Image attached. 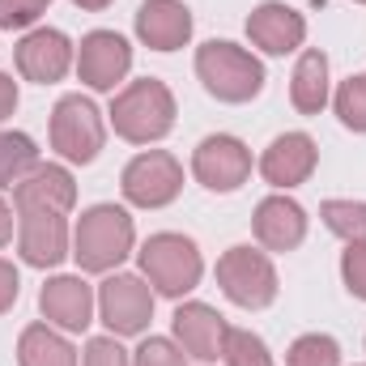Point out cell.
Here are the masks:
<instances>
[{
  "label": "cell",
  "mask_w": 366,
  "mask_h": 366,
  "mask_svg": "<svg viewBox=\"0 0 366 366\" xmlns=\"http://www.w3.org/2000/svg\"><path fill=\"white\" fill-rule=\"evenodd\" d=\"M132 217L119 204H94L81 213L77 234H73V260L81 273H111L132 256Z\"/></svg>",
  "instance_id": "cell-1"
},
{
  "label": "cell",
  "mask_w": 366,
  "mask_h": 366,
  "mask_svg": "<svg viewBox=\"0 0 366 366\" xmlns=\"http://www.w3.org/2000/svg\"><path fill=\"white\" fill-rule=\"evenodd\" d=\"M111 124L124 141L132 145H149V141H162L171 128H175V98L171 90L158 81V77H141L132 81L128 90L115 94L111 102Z\"/></svg>",
  "instance_id": "cell-2"
},
{
  "label": "cell",
  "mask_w": 366,
  "mask_h": 366,
  "mask_svg": "<svg viewBox=\"0 0 366 366\" xmlns=\"http://www.w3.org/2000/svg\"><path fill=\"white\" fill-rule=\"evenodd\" d=\"M196 77L217 102H252L264 90V64L226 39H213L196 51Z\"/></svg>",
  "instance_id": "cell-3"
},
{
  "label": "cell",
  "mask_w": 366,
  "mask_h": 366,
  "mask_svg": "<svg viewBox=\"0 0 366 366\" xmlns=\"http://www.w3.org/2000/svg\"><path fill=\"white\" fill-rule=\"evenodd\" d=\"M137 260H141V273L149 277V285L167 298H183L187 290L200 285V273H204L196 243L187 234H175V230L149 234L145 247L137 252Z\"/></svg>",
  "instance_id": "cell-4"
},
{
  "label": "cell",
  "mask_w": 366,
  "mask_h": 366,
  "mask_svg": "<svg viewBox=\"0 0 366 366\" xmlns=\"http://www.w3.org/2000/svg\"><path fill=\"white\" fill-rule=\"evenodd\" d=\"M102 137H107V128H102V115H98V107L90 98L64 94L56 102V111H51V149L64 162H81V167L94 162L98 149H102Z\"/></svg>",
  "instance_id": "cell-5"
},
{
  "label": "cell",
  "mask_w": 366,
  "mask_h": 366,
  "mask_svg": "<svg viewBox=\"0 0 366 366\" xmlns=\"http://www.w3.org/2000/svg\"><path fill=\"white\" fill-rule=\"evenodd\" d=\"M217 285L234 307L260 311L277 298V269L273 260L256 247H230L217 260Z\"/></svg>",
  "instance_id": "cell-6"
},
{
  "label": "cell",
  "mask_w": 366,
  "mask_h": 366,
  "mask_svg": "<svg viewBox=\"0 0 366 366\" xmlns=\"http://www.w3.org/2000/svg\"><path fill=\"white\" fill-rule=\"evenodd\" d=\"M124 200L137 204V209H162L179 196L183 187V167L175 154L167 149H149V154H137L128 167H124Z\"/></svg>",
  "instance_id": "cell-7"
},
{
  "label": "cell",
  "mask_w": 366,
  "mask_h": 366,
  "mask_svg": "<svg viewBox=\"0 0 366 366\" xmlns=\"http://www.w3.org/2000/svg\"><path fill=\"white\" fill-rule=\"evenodd\" d=\"M98 315L111 328V337H137L154 320V294L141 277L115 273L98 285Z\"/></svg>",
  "instance_id": "cell-8"
},
{
  "label": "cell",
  "mask_w": 366,
  "mask_h": 366,
  "mask_svg": "<svg viewBox=\"0 0 366 366\" xmlns=\"http://www.w3.org/2000/svg\"><path fill=\"white\" fill-rule=\"evenodd\" d=\"M192 175L209 192H234L252 175V154H247V145L239 137H226V132L204 137L196 145V154H192Z\"/></svg>",
  "instance_id": "cell-9"
},
{
  "label": "cell",
  "mask_w": 366,
  "mask_h": 366,
  "mask_svg": "<svg viewBox=\"0 0 366 366\" xmlns=\"http://www.w3.org/2000/svg\"><path fill=\"white\" fill-rule=\"evenodd\" d=\"M17 252L30 269H56L69 252V222L51 209H17Z\"/></svg>",
  "instance_id": "cell-10"
},
{
  "label": "cell",
  "mask_w": 366,
  "mask_h": 366,
  "mask_svg": "<svg viewBox=\"0 0 366 366\" xmlns=\"http://www.w3.org/2000/svg\"><path fill=\"white\" fill-rule=\"evenodd\" d=\"M132 69V47L115 30H90L77 47V73L90 90H115Z\"/></svg>",
  "instance_id": "cell-11"
},
{
  "label": "cell",
  "mask_w": 366,
  "mask_h": 366,
  "mask_svg": "<svg viewBox=\"0 0 366 366\" xmlns=\"http://www.w3.org/2000/svg\"><path fill=\"white\" fill-rule=\"evenodd\" d=\"M73 69V43L64 30H30L21 43H17V73L34 86H56L64 73Z\"/></svg>",
  "instance_id": "cell-12"
},
{
  "label": "cell",
  "mask_w": 366,
  "mask_h": 366,
  "mask_svg": "<svg viewBox=\"0 0 366 366\" xmlns=\"http://www.w3.org/2000/svg\"><path fill=\"white\" fill-rule=\"evenodd\" d=\"M247 34H252V43H256L260 51H269V56H290V51H298L302 39H307V17H302L298 9L281 4V0H264V4L252 9Z\"/></svg>",
  "instance_id": "cell-13"
},
{
  "label": "cell",
  "mask_w": 366,
  "mask_h": 366,
  "mask_svg": "<svg viewBox=\"0 0 366 366\" xmlns=\"http://www.w3.org/2000/svg\"><path fill=\"white\" fill-rule=\"evenodd\" d=\"M94 290L81 277H51L39 294V311L47 324L64 328V332H86L94 320Z\"/></svg>",
  "instance_id": "cell-14"
},
{
  "label": "cell",
  "mask_w": 366,
  "mask_h": 366,
  "mask_svg": "<svg viewBox=\"0 0 366 366\" xmlns=\"http://www.w3.org/2000/svg\"><path fill=\"white\" fill-rule=\"evenodd\" d=\"M171 324H175V341H179V350L187 354V358H200V362H213V358L222 354V345H226V328H230L209 302H183V307H175Z\"/></svg>",
  "instance_id": "cell-15"
},
{
  "label": "cell",
  "mask_w": 366,
  "mask_h": 366,
  "mask_svg": "<svg viewBox=\"0 0 366 366\" xmlns=\"http://www.w3.org/2000/svg\"><path fill=\"white\" fill-rule=\"evenodd\" d=\"M315 162H320L315 141H311L307 132H285V137H277L273 145L264 149L260 175L273 183V187H298V183L311 179Z\"/></svg>",
  "instance_id": "cell-16"
},
{
  "label": "cell",
  "mask_w": 366,
  "mask_h": 366,
  "mask_svg": "<svg viewBox=\"0 0 366 366\" xmlns=\"http://www.w3.org/2000/svg\"><path fill=\"white\" fill-rule=\"evenodd\" d=\"M137 34L154 51H179L192 39V13L183 0H145L137 9Z\"/></svg>",
  "instance_id": "cell-17"
},
{
  "label": "cell",
  "mask_w": 366,
  "mask_h": 366,
  "mask_svg": "<svg viewBox=\"0 0 366 366\" xmlns=\"http://www.w3.org/2000/svg\"><path fill=\"white\" fill-rule=\"evenodd\" d=\"M252 226H256V239H260L269 252H294V247L307 239V213H302V204L290 200V196H264V200L256 204Z\"/></svg>",
  "instance_id": "cell-18"
},
{
  "label": "cell",
  "mask_w": 366,
  "mask_h": 366,
  "mask_svg": "<svg viewBox=\"0 0 366 366\" xmlns=\"http://www.w3.org/2000/svg\"><path fill=\"white\" fill-rule=\"evenodd\" d=\"M17 209H51V213H69L77 204V183L64 167L56 162H39L26 179L13 187Z\"/></svg>",
  "instance_id": "cell-19"
},
{
  "label": "cell",
  "mask_w": 366,
  "mask_h": 366,
  "mask_svg": "<svg viewBox=\"0 0 366 366\" xmlns=\"http://www.w3.org/2000/svg\"><path fill=\"white\" fill-rule=\"evenodd\" d=\"M290 102L302 111V115H320L324 102H328V56L324 51H302L298 64H294V77H290Z\"/></svg>",
  "instance_id": "cell-20"
},
{
  "label": "cell",
  "mask_w": 366,
  "mask_h": 366,
  "mask_svg": "<svg viewBox=\"0 0 366 366\" xmlns=\"http://www.w3.org/2000/svg\"><path fill=\"white\" fill-rule=\"evenodd\" d=\"M17 362L21 366H77V350L51 324H30V328H21Z\"/></svg>",
  "instance_id": "cell-21"
},
{
  "label": "cell",
  "mask_w": 366,
  "mask_h": 366,
  "mask_svg": "<svg viewBox=\"0 0 366 366\" xmlns=\"http://www.w3.org/2000/svg\"><path fill=\"white\" fill-rule=\"evenodd\" d=\"M39 167V149L26 132H0V187H17Z\"/></svg>",
  "instance_id": "cell-22"
},
{
  "label": "cell",
  "mask_w": 366,
  "mask_h": 366,
  "mask_svg": "<svg viewBox=\"0 0 366 366\" xmlns=\"http://www.w3.org/2000/svg\"><path fill=\"white\" fill-rule=\"evenodd\" d=\"M320 217L332 234H341L345 243L366 239V200H324Z\"/></svg>",
  "instance_id": "cell-23"
},
{
  "label": "cell",
  "mask_w": 366,
  "mask_h": 366,
  "mask_svg": "<svg viewBox=\"0 0 366 366\" xmlns=\"http://www.w3.org/2000/svg\"><path fill=\"white\" fill-rule=\"evenodd\" d=\"M222 358H226V366H273L269 345L256 332H247V328H226Z\"/></svg>",
  "instance_id": "cell-24"
},
{
  "label": "cell",
  "mask_w": 366,
  "mask_h": 366,
  "mask_svg": "<svg viewBox=\"0 0 366 366\" xmlns=\"http://www.w3.org/2000/svg\"><path fill=\"white\" fill-rule=\"evenodd\" d=\"M341 362V345L324 332H307L290 345L285 354V366H337Z\"/></svg>",
  "instance_id": "cell-25"
},
{
  "label": "cell",
  "mask_w": 366,
  "mask_h": 366,
  "mask_svg": "<svg viewBox=\"0 0 366 366\" xmlns=\"http://www.w3.org/2000/svg\"><path fill=\"white\" fill-rule=\"evenodd\" d=\"M337 115H341L345 128L366 132V73L341 81V90H337Z\"/></svg>",
  "instance_id": "cell-26"
},
{
  "label": "cell",
  "mask_w": 366,
  "mask_h": 366,
  "mask_svg": "<svg viewBox=\"0 0 366 366\" xmlns=\"http://www.w3.org/2000/svg\"><path fill=\"white\" fill-rule=\"evenodd\" d=\"M132 366H187V354L167 337H149V341H141Z\"/></svg>",
  "instance_id": "cell-27"
},
{
  "label": "cell",
  "mask_w": 366,
  "mask_h": 366,
  "mask_svg": "<svg viewBox=\"0 0 366 366\" xmlns=\"http://www.w3.org/2000/svg\"><path fill=\"white\" fill-rule=\"evenodd\" d=\"M51 0H0V30H26L47 13Z\"/></svg>",
  "instance_id": "cell-28"
},
{
  "label": "cell",
  "mask_w": 366,
  "mask_h": 366,
  "mask_svg": "<svg viewBox=\"0 0 366 366\" xmlns=\"http://www.w3.org/2000/svg\"><path fill=\"white\" fill-rule=\"evenodd\" d=\"M341 277H345V290L366 302V239H358V243L345 247V256H341Z\"/></svg>",
  "instance_id": "cell-29"
},
{
  "label": "cell",
  "mask_w": 366,
  "mask_h": 366,
  "mask_svg": "<svg viewBox=\"0 0 366 366\" xmlns=\"http://www.w3.org/2000/svg\"><path fill=\"white\" fill-rule=\"evenodd\" d=\"M81 366H132V358L115 337H94L86 345V362Z\"/></svg>",
  "instance_id": "cell-30"
},
{
  "label": "cell",
  "mask_w": 366,
  "mask_h": 366,
  "mask_svg": "<svg viewBox=\"0 0 366 366\" xmlns=\"http://www.w3.org/2000/svg\"><path fill=\"white\" fill-rule=\"evenodd\" d=\"M17 290H21V281H17V269L9 264V260H0V315L17 302Z\"/></svg>",
  "instance_id": "cell-31"
},
{
  "label": "cell",
  "mask_w": 366,
  "mask_h": 366,
  "mask_svg": "<svg viewBox=\"0 0 366 366\" xmlns=\"http://www.w3.org/2000/svg\"><path fill=\"white\" fill-rule=\"evenodd\" d=\"M17 111V81L9 73H0V124Z\"/></svg>",
  "instance_id": "cell-32"
},
{
  "label": "cell",
  "mask_w": 366,
  "mask_h": 366,
  "mask_svg": "<svg viewBox=\"0 0 366 366\" xmlns=\"http://www.w3.org/2000/svg\"><path fill=\"white\" fill-rule=\"evenodd\" d=\"M9 239H13V209L0 200V247H4Z\"/></svg>",
  "instance_id": "cell-33"
},
{
  "label": "cell",
  "mask_w": 366,
  "mask_h": 366,
  "mask_svg": "<svg viewBox=\"0 0 366 366\" xmlns=\"http://www.w3.org/2000/svg\"><path fill=\"white\" fill-rule=\"evenodd\" d=\"M73 4H77V9H90V13H98V9H107L111 0H73Z\"/></svg>",
  "instance_id": "cell-34"
},
{
  "label": "cell",
  "mask_w": 366,
  "mask_h": 366,
  "mask_svg": "<svg viewBox=\"0 0 366 366\" xmlns=\"http://www.w3.org/2000/svg\"><path fill=\"white\" fill-rule=\"evenodd\" d=\"M358 4H366V0H358Z\"/></svg>",
  "instance_id": "cell-35"
}]
</instances>
